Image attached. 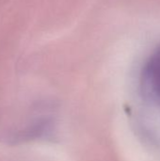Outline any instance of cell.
I'll list each match as a JSON object with an SVG mask.
<instances>
[{
    "label": "cell",
    "instance_id": "1",
    "mask_svg": "<svg viewBox=\"0 0 160 161\" xmlns=\"http://www.w3.org/2000/svg\"><path fill=\"white\" fill-rule=\"evenodd\" d=\"M141 86L145 94L160 105V45L152 53L143 67Z\"/></svg>",
    "mask_w": 160,
    "mask_h": 161
}]
</instances>
